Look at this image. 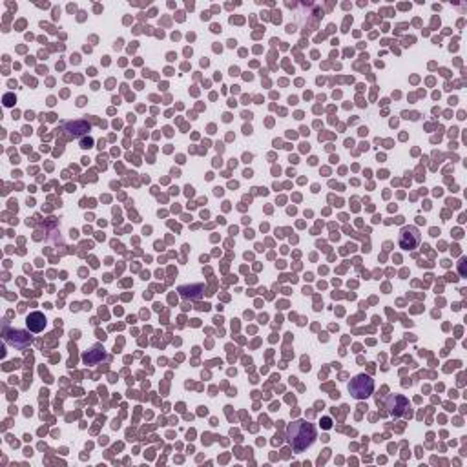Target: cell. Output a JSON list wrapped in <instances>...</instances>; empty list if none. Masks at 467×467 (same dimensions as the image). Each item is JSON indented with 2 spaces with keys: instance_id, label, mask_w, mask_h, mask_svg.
Instances as JSON below:
<instances>
[{
  "instance_id": "obj_1",
  "label": "cell",
  "mask_w": 467,
  "mask_h": 467,
  "mask_svg": "<svg viewBox=\"0 0 467 467\" xmlns=\"http://www.w3.org/2000/svg\"><path fill=\"white\" fill-rule=\"evenodd\" d=\"M314 438H316L314 427L310 424H306V422H296V424H292L288 427V440H290L294 451H305L306 447L314 442Z\"/></svg>"
},
{
  "instance_id": "obj_2",
  "label": "cell",
  "mask_w": 467,
  "mask_h": 467,
  "mask_svg": "<svg viewBox=\"0 0 467 467\" xmlns=\"http://www.w3.org/2000/svg\"><path fill=\"white\" fill-rule=\"evenodd\" d=\"M348 390L354 398H367L370 392H372V380L367 378V376H356V378L348 384Z\"/></svg>"
},
{
  "instance_id": "obj_3",
  "label": "cell",
  "mask_w": 467,
  "mask_h": 467,
  "mask_svg": "<svg viewBox=\"0 0 467 467\" xmlns=\"http://www.w3.org/2000/svg\"><path fill=\"white\" fill-rule=\"evenodd\" d=\"M420 241V236H418V230L416 228H404L400 236V244L404 248H414L416 244Z\"/></svg>"
},
{
  "instance_id": "obj_4",
  "label": "cell",
  "mask_w": 467,
  "mask_h": 467,
  "mask_svg": "<svg viewBox=\"0 0 467 467\" xmlns=\"http://www.w3.org/2000/svg\"><path fill=\"white\" fill-rule=\"evenodd\" d=\"M44 325H46V318L42 316L40 312H33V314L28 316V327H30V330H33V332H40L42 328H44Z\"/></svg>"
},
{
  "instance_id": "obj_5",
  "label": "cell",
  "mask_w": 467,
  "mask_h": 467,
  "mask_svg": "<svg viewBox=\"0 0 467 467\" xmlns=\"http://www.w3.org/2000/svg\"><path fill=\"white\" fill-rule=\"evenodd\" d=\"M13 100H15V97H13L11 94L4 95V104H6V106H11V104H13Z\"/></svg>"
},
{
  "instance_id": "obj_6",
  "label": "cell",
  "mask_w": 467,
  "mask_h": 467,
  "mask_svg": "<svg viewBox=\"0 0 467 467\" xmlns=\"http://www.w3.org/2000/svg\"><path fill=\"white\" fill-rule=\"evenodd\" d=\"M90 146H92V139L82 140V148H90Z\"/></svg>"
}]
</instances>
